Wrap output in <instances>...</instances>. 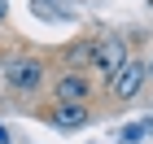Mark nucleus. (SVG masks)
<instances>
[{
    "mask_svg": "<svg viewBox=\"0 0 153 144\" xmlns=\"http://www.w3.org/2000/svg\"><path fill=\"white\" fill-rule=\"evenodd\" d=\"M44 57H35V52H22V57H4V83H9V92H18V96H31V92H39L44 87Z\"/></svg>",
    "mask_w": 153,
    "mask_h": 144,
    "instance_id": "f257e3e1",
    "label": "nucleus"
},
{
    "mask_svg": "<svg viewBox=\"0 0 153 144\" xmlns=\"http://www.w3.org/2000/svg\"><path fill=\"white\" fill-rule=\"evenodd\" d=\"M127 57H131V52H127V39H123V35H101V39H92V61H88V70H101L105 83H109Z\"/></svg>",
    "mask_w": 153,
    "mask_h": 144,
    "instance_id": "f03ea898",
    "label": "nucleus"
},
{
    "mask_svg": "<svg viewBox=\"0 0 153 144\" xmlns=\"http://www.w3.org/2000/svg\"><path fill=\"white\" fill-rule=\"evenodd\" d=\"M144 79H149L144 61H140V57H127L123 66H118V74L109 79V100H118V105H123V100H131V96L144 87Z\"/></svg>",
    "mask_w": 153,
    "mask_h": 144,
    "instance_id": "7ed1b4c3",
    "label": "nucleus"
},
{
    "mask_svg": "<svg viewBox=\"0 0 153 144\" xmlns=\"http://www.w3.org/2000/svg\"><path fill=\"white\" fill-rule=\"evenodd\" d=\"M53 100H61V105H88V100H92V79H88V70H66V74H57Z\"/></svg>",
    "mask_w": 153,
    "mask_h": 144,
    "instance_id": "20e7f679",
    "label": "nucleus"
},
{
    "mask_svg": "<svg viewBox=\"0 0 153 144\" xmlns=\"http://www.w3.org/2000/svg\"><path fill=\"white\" fill-rule=\"evenodd\" d=\"M92 118V114H88V105H53L48 109V122H57V127H66V131H74V127H83V122Z\"/></svg>",
    "mask_w": 153,
    "mask_h": 144,
    "instance_id": "39448f33",
    "label": "nucleus"
},
{
    "mask_svg": "<svg viewBox=\"0 0 153 144\" xmlns=\"http://www.w3.org/2000/svg\"><path fill=\"white\" fill-rule=\"evenodd\" d=\"M144 70H149V79H153V57H149V61H144Z\"/></svg>",
    "mask_w": 153,
    "mask_h": 144,
    "instance_id": "423d86ee",
    "label": "nucleus"
},
{
    "mask_svg": "<svg viewBox=\"0 0 153 144\" xmlns=\"http://www.w3.org/2000/svg\"><path fill=\"white\" fill-rule=\"evenodd\" d=\"M0 74H4V52H0Z\"/></svg>",
    "mask_w": 153,
    "mask_h": 144,
    "instance_id": "0eeeda50",
    "label": "nucleus"
},
{
    "mask_svg": "<svg viewBox=\"0 0 153 144\" xmlns=\"http://www.w3.org/2000/svg\"><path fill=\"white\" fill-rule=\"evenodd\" d=\"M0 18H4V0H0Z\"/></svg>",
    "mask_w": 153,
    "mask_h": 144,
    "instance_id": "6e6552de",
    "label": "nucleus"
}]
</instances>
